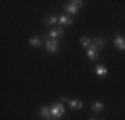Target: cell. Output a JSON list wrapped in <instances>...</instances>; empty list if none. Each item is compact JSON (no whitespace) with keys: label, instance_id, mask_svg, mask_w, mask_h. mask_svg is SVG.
Masks as SVG:
<instances>
[{"label":"cell","instance_id":"obj_1","mask_svg":"<svg viewBox=\"0 0 125 120\" xmlns=\"http://www.w3.org/2000/svg\"><path fill=\"white\" fill-rule=\"evenodd\" d=\"M45 37H47V40H45V48H47V51H48V52H51V53H55L56 51L59 49V47H60L59 40H57V39L52 40V39H49L47 35H45Z\"/></svg>","mask_w":125,"mask_h":120},{"label":"cell","instance_id":"obj_2","mask_svg":"<svg viewBox=\"0 0 125 120\" xmlns=\"http://www.w3.org/2000/svg\"><path fill=\"white\" fill-rule=\"evenodd\" d=\"M64 106L61 103H55L52 107H51V112H52V116L53 118H57V119H61V116L64 115Z\"/></svg>","mask_w":125,"mask_h":120},{"label":"cell","instance_id":"obj_3","mask_svg":"<svg viewBox=\"0 0 125 120\" xmlns=\"http://www.w3.org/2000/svg\"><path fill=\"white\" fill-rule=\"evenodd\" d=\"M99 48H97L96 46H94L93 43L91 44V47H89V49L87 51V55H88V58L91 61H96L97 59H99Z\"/></svg>","mask_w":125,"mask_h":120},{"label":"cell","instance_id":"obj_4","mask_svg":"<svg viewBox=\"0 0 125 120\" xmlns=\"http://www.w3.org/2000/svg\"><path fill=\"white\" fill-rule=\"evenodd\" d=\"M64 34V29H62V27H56V28H52L51 31L47 34L48 37H51L52 40H55V39H59L60 36H62Z\"/></svg>","mask_w":125,"mask_h":120},{"label":"cell","instance_id":"obj_5","mask_svg":"<svg viewBox=\"0 0 125 120\" xmlns=\"http://www.w3.org/2000/svg\"><path fill=\"white\" fill-rule=\"evenodd\" d=\"M113 43H115V46L117 47L118 49L125 51V37L124 36H121L120 34H116V37H115V40H113Z\"/></svg>","mask_w":125,"mask_h":120},{"label":"cell","instance_id":"obj_6","mask_svg":"<svg viewBox=\"0 0 125 120\" xmlns=\"http://www.w3.org/2000/svg\"><path fill=\"white\" fill-rule=\"evenodd\" d=\"M92 43L99 48V49H103V48L105 47V44H106V40L103 37V36H94L93 40H92Z\"/></svg>","mask_w":125,"mask_h":120},{"label":"cell","instance_id":"obj_7","mask_svg":"<svg viewBox=\"0 0 125 120\" xmlns=\"http://www.w3.org/2000/svg\"><path fill=\"white\" fill-rule=\"evenodd\" d=\"M64 10L67 11L69 15H76L77 11H79V7H77L76 4H73L72 1H68L67 4L64 5Z\"/></svg>","mask_w":125,"mask_h":120},{"label":"cell","instance_id":"obj_8","mask_svg":"<svg viewBox=\"0 0 125 120\" xmlns=\"http://www.w3.org/2000/svg\"><path fill=\"white\" fill-rule=\"evenodd\" d=\"M40 115L43 116L44 119H49L51 116H52L51 107H41V108H40Z\"/></svg>","mask_w":125,"mask_h":120},{"label":"cell","instance_id":"obj_9","mask_svg":"<svg viewBox=\"0 0 125 120\" xmlns=\"http://www.w3.org/2000/svg\"><path fill=\"white\" fill-rule=\"evenodd\" d=\"M59 23L61 25H71V24H73V19L68 16H60L59 17Z\"/></svg>","mask_w":125,"mask_h":120},{"label":"cell","instance_id":"obj_10","mask_svg":"<svg viewBox=\"0 0 125 120\" xmlns=\"http://www.w3.org/2000/svg\"><path fill=\"white\" fill-rule=\"evenodd\" d=\"M68 104H69V107L72 108V109H75V111L83 108V103L79 101V100H71V101H68Z\"/></svg>","mask_w":125,"mask_h":120},{"label":"cell","instance_id":"obj_11","mask_svg":"<svg viewBox=\"0 0 125 120\" xmlns=\"http://www.w3.org/2000/svg\"><path fill=\"white\" fill-rule=\"evenodd\" d=\"M106 73H108L106 67H104V65H97L96 67V75L97 76H105Z\"/></svg>","mask_w":125,"mask_h":120},{"label":"cell","instance_id":"obj_12","mask_svg":"<svg viewBox=\"0 0 125 120\" xmlns=\"http://www.w3.org/2000/svg\"><path fill=\"white\" fill-rule=\"evenodd\" d=\"M29 44L32 47H40L41 46V37L40 36H35V37L29 39Z\"/></svg>","mask_w":125,"mask_h":120},{"label":"cell","instance_id":"obj_13","mask_svg":"<svg viewBox=\"0 0 125 120\" xmlns=\"http://www.w3.org/2000/svg\"><path fill=\"white\" fill-rule=\"evenodd\" d=\"M101 109H104V104H103V103H100V101H96L94 104H92V111H93V112L99 113Z\"/></svg>","mask_w":125,"mask_h":120},{"label":"cell","instance_id":"obj_14","mask_svg":"<svg viewBox=\"0 0 125 120\" xmlns=\"http://www.w3.org/2000/svg\"><path fill=\"white\" fill-rule=\"evenodd\" d=\"M57 22H59V17H56L55 15L45 17V24H47V25H52V24H56Z\"/></svg>","mask_w":125,"mask_h":120},{"label":"cell","instance_id":"obj_15","mask_svg":"<svg viewBox=\"0 0 125 120\" xmlns=\"http://www.w3.org/2000/svg\"><path fill=\"white\" fill-rule=\"evenodd\" d=\"M80 43H81V46L85 48V47H91L92 40L89 37H81V39H80Z\"/></svg>","mask_w":125,"mask_h":120},{"label":"cell","instance_id":"obj_16","mask_svg":"<svg viewBox=\"0 0 125 120\" xmlns=\"http://www.w3.org/2000/svg\"><path fill=\"white\" fill-rule=\"evenodd\" d=\"M73 4H76L77 7H83L84 5V1H81V0H72Z\"/></svg>","mask_w":125,"mask_h":120},{"label":"cell","instance_id":"obj_17","mask_svg":"<svg viewBox=\"0 0 125 120\" xmlns=\"http://www.w3.org/2000/svg\"><path fill=\"white\" fill-rule=\"evenodd\" d=\"M45 120H60V119H57V118H53V116H51L49 119H45Z\"/></svg>","mask_w":125,"mask_h":120},{"label":"cell","instance_id":"obj_18","mask_svg":"<svg viewBox=\"0 0 125 120\" xmlns=\"http://www.w3.org/2000/svg\"><path fill=\"white\" fill-rule=\"evenodd\" d=\"M89 120H96V119H89Z\"/></svg>","mask_w":125,"mask_h":120}]
</instances>
